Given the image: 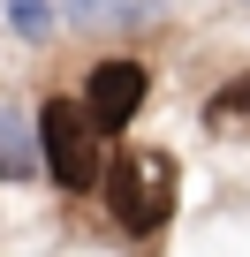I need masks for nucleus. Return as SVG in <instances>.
Returning <instances> with one entry per match:
<instances>
[{
	"label": "nucleus",
	"mask_w": 250,
	"mask_h": 257,
	"mask_svg": "<svg viewBox=\"0 0 250 257\" xmlns=\"http://www.w3.org/2000/svg\"><path fill=\"white\" fill-rule=\"evenodd\" d=\"M144 91H152V68H144V61H99L91 83H84V113H91V128H129L137 106H144Z\"/></svg>",
	"instance_id": "3"
},
{
	"label": "nucleus",
	"mask_w": 250,
	"mask_h": 257,
	"mask_svg": "<svg viewBox=\"0 0 250 257\" xmlns=\"http://www.w3.org/2000/svg\"><path fill=\"white\" fill-rule=\"evenodd\" d=\"M38 159H46V174H53L61 189H91V182L106 174V159H99V128H91L84 106L53 98V106L38 113Z\"/></svg>",
	"instance_id": "2"
},
{
	"label": "nucleus",
	"mask_w": 250,
	"mask_h": 257,
	"mask_svg": "<svg viewBox=\"0 0 250 257\" xmlns=\"http://www.w3.org/2000/svg\"><path fill=\"white\" fill-rule=\"evenodd\" d=\"M205 121H212V128H250V76H235L227 91H212Z\"/></svg>",
	"instance_id": "6"
},
{
	"label": "nucleus",
	"mask_w": 250,
	"mask_h": 257,
	"mask_svg": "<svg viewBox=\"0 0 250 257\" xmlns=\"http://www.w3.org/2000/svg\"><path fill=\"white\" fill-rule=\"evenodd\" d=\"M8 31L38 46V38L53 31V0H8Z\"/></svg>",
	"instance_id": "7"
},
{
	"label": "nucleus",
	"mask_w": 250,
	"mask_h": 257,
	"mask_svg": "<svg viewBox=\"0 0 250 257\" xmlns=\"http://www.w3.org/2000/svg\"><path fill=\"white\" fill-rule=\"evenodd\" d=\"M31 174H38V121L0 106V182H31Z\"/></svg>",
	"instance_id": "4"
},
{
	"label": "nucleus",
	"mask_w": 250,
	"mask_h": 257,
	"mask_svg": "<svg viewBox=\"0 0 250 257\" xmlns=\"http://www.w3.org/2000/svg\"><path fill=\"white\" fill-rule=\"evenodd\" d=\"M99 182H106V212L121 219V234H159L175 212V189H182L167 152H121V159H106Z\"/></svg>",
	"instance_id": "1"
},
{
	"label": "nucleus",
	"mask_w": 250,
	"mask_h": 257,
	"mask_svg": "<svg viewBox=\"0 0 250 257\" xmlns=\"http://www.w3.org/2000/svg\"><path fill=\"white\" fill-rule=\"evenodd\" d=\"M159 0H61V16L84 23V31H106V23H152Z\"/></svg>",
	"instance_id": "5"
}]
</instances>
